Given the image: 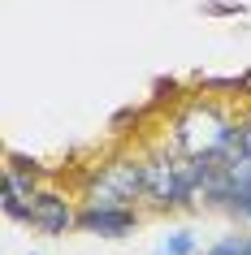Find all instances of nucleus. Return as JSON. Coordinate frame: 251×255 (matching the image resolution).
Masks as SVG:
<instances>
[{"label":"nucleus","mask_w":251,"mask_h":255,"mask_svg":"<svg viewBox=\"0 0 251 255\" xmlns=\"http://www.w3.org/2000/svg\"><path fill=\"white\" fill-rule=\"evenodd\" d=\"M238 121L225 117L217 104H191L182 117L173 121L169 147L182 156H225V147L234 143Z\"/></svg>","instance_id":"1"},{"label":"nucleus","mask_w":251,"mask_h":255,"mask_svg":"<svg viewBox=\"0 0 251 255\" xmlns=\"http://www.w3.org/2000/svg\"><path fill=\"white\" fill-rule=\"evenodd\" d=\"M143 173H147V199L156 208H186L199 199L195 160L182 151L156 147L152 156H143Z\"/></svg>","instance_id":"2"},{"label":"nucleus","mask_w":251,"mask_h":255,"mask_svg":"<svg viewBox=\"0 0 251 255\" xmlns=\"http://www.w3.org/2000/svg\"><path fill=\"white\" fill-rule=\"evenodd\" d=\"M87 203L95 208H134L139 199H147V173L143 156H117L104 169H95L87 177Z\"/></svg>","instance_id":"3"},{"label":"nucleus","mask_w":251,"mask_h":255,"mask_svg":"<svg viewBox=\"0 0 251 255\" xmlns=\"http://www.w3.org/2000/svg\"><path fill=\"white\" fill-rule=\"evenodd\" d=\"M39 169H30V164L22 160H9L4 164V186H0V208H4V216L9 221H22L26 225L30 216V203H35V195H39Z\"/></svg>","instance_id":"4"},{"label":"nucleus","mask_w":251,"mask_h":255,"mask_svg":"<svg viewBox=\"0 0 251 255\" xmlns=\"http://www.w3.org/2000/svg\"><path fill=\"white\" fill-rule=\"evenodd\" d=\"M26 225L35 234H48V238H61L69 229H78V212H74V203L65 195H56V190H39L35 203H30V216Z\"/></svg>","instance_id":"5"},{"label":"nucleus","mask_w":251,"mask_h":255,"mask_svg":"<svg viewBox=\"0 0 251 255\" xmlns=\"http://www.w3.org/2000/svg\"><path fill=\"white\" fill-rule=\"evenodd\" d=\"M134 225H139L134 208H95V203H82V212H78V229L82 234H100V238H126Z\"/></svg>","instance_id":"6"},{"label":"nucleus","mask_w":251,"mask_h":255,"mask_svg":"<svg viewBox=\"0 0 251 255\" xmlns=\"http://www.w3.org/2000/svg\"><path fill=\"white\" fill-rule=\"evenodd\" d=\"M152 255H199L195 234H191V229H169V234L160 238V247H156Z\"/></svg>","instance_id":"7"},{"label":"nucleus","mask_w":251,"mask_h":255,"mask_svg":"<svg viewBox=\"0 0 251 255\" xmlns=\"http://www.w3.org/2000/svg\"><path fill=\"white\" fill-rule=\"evenodd\" d=\"M204 255H247V238H221L217 247H208Z\"/></svg>","instance_id":"8"},{"label":"nucleus","mask_w":251,"mask_h":255,"mask_svg":"<svg viewBox=\"0 0 251 255\" xmlns=\"http://www.w3.org/2000/svg\"><path fill=\"white\" fill-rule=\"evenodd\" d=\"M247 255H251V238H247Z\"/></svg>","instance_id":"9"},{"label":"nucleus","mask_w":251,"mask_h":255,"mask_svg":"<svg viewBox=\"0 0 251 255\" xmlns=\"http://www.w3.org/2000/svg\"><path fill=\"white\" fill-rule=\"evenodd\" d=\"M247 221H251V208H247Z\"/></svg>","instance_id":"10"}]
</instances>
